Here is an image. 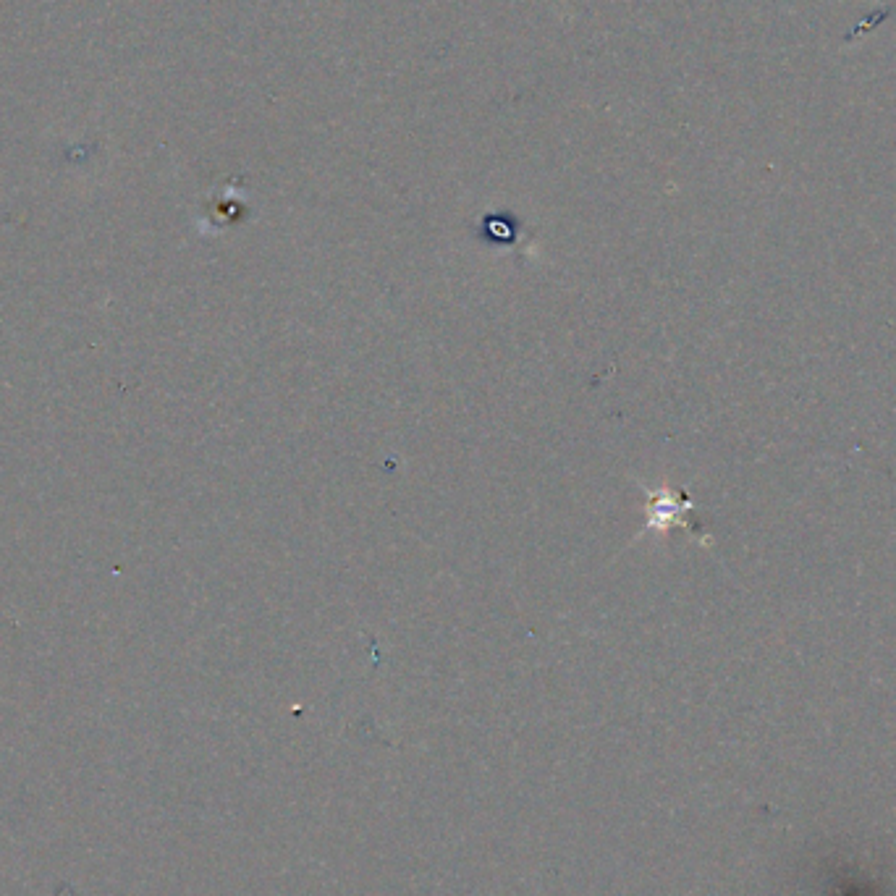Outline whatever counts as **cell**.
Instances as JSON below:
<instances>
[{
  "mask_svg": "<svg viewBox=\"0 0 896 896\" xmlns=\"http://www.w3.org/2000/svg\"><path fill=\"white\" fill-rule=\"evenodd\" d=\"M679 501L682 496H674L669 490H650V504H648V530H661L666 532L671 524L679 519Z\"/></svg>",
  "mask_w": 896,
  "mask_h": 896,
  "instance_id": "1",
  "label": "cell"
},
{
  "mask_svg": "<svg viewBox=\"0 0 896 896\" xmlns=\"http://www.w3.org/2000/svg\"><path fill=\"white\" fill-rule=\"evenodd\" d=\"M483 236L485 242L493 244H514L517 242V231H514V221H504L498 215H488L483 221Z\"/></svg>",
  "mask_w": 896,
  "mask_h": 896,
  "instance_id": "2",
  "label": "cell"
}]
</instances>
